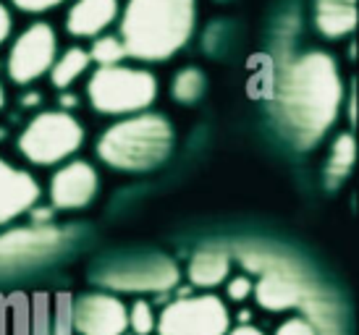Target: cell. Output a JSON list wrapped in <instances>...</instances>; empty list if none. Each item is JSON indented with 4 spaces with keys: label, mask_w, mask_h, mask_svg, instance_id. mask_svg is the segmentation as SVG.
Wrapping results in <instances>:
<instances>
[{
    "label": "cell",
    "mask_w": 359,
    "mask_h": 335,
    "mask_svg": "<svg viewBox=\"0 0 359 335\" xmlns=\"http://www.w3.org/2000/svg\"><path fill=\"white\" fill-rule=\"evenodd\" d=\"M341 105L344 81L333 55L307 50L283 69L278 81V110L297 147H315L336 123Z\"/></svg>",
    "instance_id": "6da1fadb"
},
{
    "label": "cell",
    "mask_w": 359,
    "mask_h": 335,
    "mask_svg": "<svg viewBox=\"0 0 359 335\" xmlns=\"http://www.w3.org/2000/svg\"><path fill=\"white\" fill-rule=\"evenodd\" d=\"M118 19L126 58L163 63L191 40L197 0H126Z\"/></svg>",
    "instance_id": "7a4b0ae2"
},
{
    "label": "cell",
    "mask_w": 359,
    "mask_h": 335,
    "mask_svg": "<svg viewBox=\"0 0 359 335\" xmlns=\"http://www.w3.org/2000/svg\"><path fill=\"white\" fill-rule=\"evenodd\" d=\"M176 144V131L160 113H137L102 131L97 158L126 173H144L163 165Z\"/></svg>",
    "instance_id": "3957f363"
},
{
    "label": "cell",
    "mask_w": 359,
    "mask_h": 335,
    "mask_svg": "<svg viewBox=\"0 0 359 335\" xmlns=\"http://www.w3.org/2000/svg\"><path fill=\"white\" fill-rule=\"evenodd\" d=\"M160 84L155 74L137 66H105L95 69L87 81V100L100 116H137L155 105Z\"/></svg>",
    "instance_id": "277c9868"
},
{
    "label": "cell",
    "mask_w": 359,
    "mask_h": 335,
    "mask_svg": "<svg viewBox=\"0 0 359 335\" xmlns=\"http://www.w3.org/2000/svg\"><path fill=\"white\" fill-rule=\"evenodd\" d=\"M241 262L259 273V280L255 283L252 296L265 312H289L294 306H302L307 296L315 291L304 280V273L297 262H289L283 257L273 254L268 249L247 247L239 252Z\"/></svg>",
    "instance_id": "5b68a950"
},
{
    "label": "cell",
    "mask_w": 359,
    "mask_h": 335,
    "mask_svg": "<svg viewBox=\"0 0 359 335\" xmlns=\"http://www.w3.org/2000/svg\"><path fill=\"white\" fill-rule=\"evenodd\" d=\"M84 144V126L69 110H45L19 134V152L32 165H60Z\"/></svg>",
    "instance_id": "8992f818"
},
{
    "label": "cell",
    "mask_w": 359,
    "mask_h": 335,
    "mask_svg": "<svg viewBox=\"0 0 359 335\" xmlns=\"http://www.w3.org/2000/svg\"><path fill=\"white\" fill-rule=\"evenodd\" d=\"M229 330V304L215 294L181 296L163 306L155 322L158 335H226Z\"/></svg>",
    "instance_id": "52a82bcc"
},
{
    "label": "cell",
    "mask_w": 359,
    "mask_h": 335,
    "mask_svg": "<svg viewBox=\"0 0 359 335\" xmlns=\"http://www.w3.org/2000/svg\"><path fill=\"white\" fill-rule=\"evenodd\" d=\"M179 267L168 257L126 259L97 273L100 286L118 294H165L179 286Z\"/></svg>",
    "instance_id": "ba28073f"
},
{
    "label": "cell",
    "mask_w": 359,
    "mask_h": 335,
    "mask_svg": "<svg viewBox=\"0 0 359 335\" xmlns=\"http://www.w3.org/2000/svg\"><path fill=\"white\" fill-rule=\"evenodd\" d=\"M58 55V34L48 21H34L13 40L6 58L8 79L19 87L42 79Z\"/></svg>",
    "instance_id": "9c48e42d"
},
{
    "label": "cell",
    "mask_w": 359,
    "mask_h": 335,
    "mask_svg": "<svg viewBox=\"0 0 359 335\" xmlns=\"http://www.w3.org/2000/svg\"><path fill=\"white\" fill-rule=\"evenodd\" d=\"M66 244V233L55 226L13 228L0 233V270H21L50 259Z\"/></svg>",
    "instance_id": "30bf717a"
},
{
    "label": "cell",
    "mask_w": 359,
    "mask_h": 335,
    "mask_svg": "<svg viewBox=\"0 0 359 335\" xmlns=\"http://www.w3.org/2000/svg\"><path fill=\"white\" fill-rule=\"evenodd\" d=\"M126 309L129 306L108 291L84 294L74 304V327L79 335H123L129 330Z\"/></svg>",
    "instance_id": "8fae6325"
},
{
    "label": "cell",
    "mask_w": 359,
    "mask_h": 335,
    "mask_svg": "<svg viewBox=\"0 0 359 335\" xmlns=\"http://www.w3.org/2000/svg\"><path fill=\"white\" fill-rule=\"evenodd\" d=\"M100 178L87 160H66L50 178V202L58 210H81L97 197Z\"/></svg>",
    "instance_id": "7c38bea8"
},
{
    "label": "cell",
    "mask_w": 359,
    "mask_h": 335,
    "mask_svg": "<svg viewBox=\"0 0 359 335\" xmlns=\"http://www.w3.org/2000/svg\"><path fill=\"white\" fill-rule=\"evenodd\" d=\"M40 184L34 181L29 170H21L0 158V228L32 212L40 202Z\"/></svg>",
    "instance_id": "4fadbf2b"
},
{
    "label": "cell",
    "mask_w": 359,
    "mask_h": 335,
    "mask_svg": "<svg viewBox=\"0 0 359 335\" xmlns=\"http://www.w3.org/2000/svg\"><path fill=\"white\" fill-rule=\"evenodd\" d=\"M121 0H74L66 13V32L79 40H95L118 21Z\"/></svg>",
    "instance_id": "5bb4252c"
},
{
    "label": "cell",
    "mask_w": 359,
    "mask_h": 335,
    "mask_svg": "<svg viewBox=\"0 0 359 335\" xmlns=\"http://www.w3.org/2000/svg\"><path fill=\"white\" fill-rule=\"evenodd\" d=\"M231 275V254L226 249L208 247L200 249L197 254H191L189 267H187V278L194 288L210 291V288L223 286Z\"/></svg>",
    "instance_id": "9a60e30c"
},
{
    "label": "cell",
    "mask_w": 359,
    "mask_h": 335,
    "mask_svg": "<svg viewBox=\"0 0 359 335\" xmlns=\"http://www.w3.org/2000/svg\"><path fill=\"white\" fill-rule=\"evenodd\" d=\"M315 27L328 40L351 34L357 27V0H315Z\"/></svg>",
    "instance_id": "2e32d148"
},
{
    "label": "cell",
    "mask_w": 359,
    "mask_h": 335,
    "mask_svg": "<svg viewBox=\"0 0 359 335\" xmlns=\"http://www.w3.org/2000/svg\"><path fill=\"white\" fill-rule=\"evenodd\" d=\"M90 66H92V60H90L87 48L74 45V48L63 50V53L55 55V60H53V66L48 74H50V81L55 89H69L74 81H79L81 76L87 74Z\"/></svg>",
    "instance_id": "e0dca14e"
},
{
    "label": "cell",
    "mask_w": 359,
    "mask_h": 335,
    "mask_svg": "<svg viewBox=\"0 0 359 335\" xmlns=\"http://www.w3.org/2000/svg\"><path fill=\"white\" fill-rule=\"evenodd\" d=\"M354 137L351 134H341L336 142H333V149H330V158L325 163V178H328L330 186H336L341 181H346L351 165H354Z\"/></svg>",
    "instance_id": "ac0fdd59"
},
{
    "label": "cell",
    "mask_w": 359,
    "mask_h": 335,
    "mask_svg": "<svg viewBox=\"0 0 359 335\" xmlns=\"http://www.w3.org/2000/svg\"><path fill=\"white\" fill-rule=\"evenodd\" d=\"M90 53V60L97 63V69H105V66H118L126 58V48L121 42L118 34H100L92 40V48L87 50Z\"/></svg>",
    "instance_id": "d6986e66"
},
{
    "label": "cell",
    "mask_w": 359,
    "mask_h": 335,
    "mask_svg": "<svg viewBox=\"0 0 359 335\" xmlns=\"http://www.w3.org/2000/svg\"><path fill=\"white\" fill-rule=\"evenodd\" d=\"M205 92V74L200 69H184L176 74V79L170 84V95L173 100H179L184 105L197 102Z\"/></svg>",
    "instance_id": "ffe728a7"
},
{
    "label": "cell",
    "mask_w": 359,
    "mask_h": 335,
    "mask_svg": "<svg viewBox=\"0 0 359 335\" xmlns=\"http://www.w3.org/2000/svg\"><path fill=\"white\" fill-rule=\"evenodd\" d=\"M126 322H129V330L134 335H152L155 333V309L147 299H137L134 304L126 309Z\"/></svg>",
    "instance_id": "44dd1931"
},
{
    "label": "cell",
    "mask_w": 359,
    "mask_h": 335,
    "mask_svg": "<svg viewBox=\"0 0 359 335\" xmlns=\"http://www.w3.org/2000/svg\"><path fill=\"white\" fill-rule=\"evenodd\" d=\"M255 291V280L250 275H229L226 280V296L233 304H244Z\"/></svg>",
    "instance_id": "7402d4cb"
},
{
    "label": "cell",
    "mask_w": 359,
    "mask_h": 335,
    "mask_svg": "<svg viewBox=\"0 0 359 335\" xmlns=\"http://www.w3.org/2000/svg\"><path fill=\"white\" fill-rule=\"evenodd\" d=\"M276 335H318V330H315V325L304 315H297L289 317L286 322H280L276 327Z\"/></svg>",
    "instance_id": "603a6c76"
},
{
    "label": "cell",
    "mask_w": 359,
    "mask_h": 335,
    "mask_svg": "<svg viewBox=\"0 0 359 335\" xmlns=\"http://www.w3.org/2000/svg\"><path fill=\"white\" fill-rule=\"evenodd\" d=\"M13 3V8H19L21 13H48V11L58 8V6H63L66 0H11Z\"/></svg>",
    "instance_id": "cb8c5ba5"
},
{
    "label": "cell",
    "mask_w": 359,
    "mask_h": 335,
    "mask_svg": "<svg viewBox=\"0 0 359 335\" xmlns=\"http://www.w3.org/2000/svg\"><path fill=\"white\" fill-rule=\"evenodd\" d=\"M11 32H13V16H11V11L6 3H0V48L8 42Z\"/></svg>",
    "instance_id": "d4e9b609"
},
{
    "label": "cell",
    "mask_w": 359,
    "mask_h": 335,
    "mask_svg": "<svg viewBox=\"0 0 359 335\" xmlns=\"http://www.w3.org/2000/svg\"><path fill=\"white\" fill-rule=\"evenodd\" d=\"M226 335H265V333L255 325H236V327H231Z\"/></svg>",
    "instance_id": "484cf974"
},
{
    "label": "cell",
    "mask_w": 359,
    "mask_h": 335,
    "mask_svg": "<svg viewBox=\"0 0 359 335\" xmlns=\"http://www.w3.org/2000/svg\"><path fill=\"white\" fill-rule=\"evenodd\" d=\"M60 102H63V105H66V108H76V105H79V100L74 97V95H63V97H60Z\"/></svg>",
    "instance_id": "4316f807"
},
{
    "label": "cell",
    "mask_w": 359,
    "mask_h": 335,
    "mask_svg": "<svg viewBox=\"0 0 359 335\" xmlns=\"http://www.w3.org/2000/svg\"><path fill=\"white\" fill-rule=\"evenodd\" d=\"M3 105H6V89L0 84V110H3Z\"/></svg>",
    "instance_id": "83f0119b"
}]
</instances>
